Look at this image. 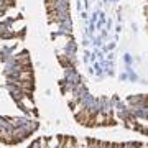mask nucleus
<instances>
[{"label": "nucleus", "mask_w": 148, "mask_h": 148, "mask_svg": "<svg viewBox=\"0 0 148 148\" xmlns=\"http://www.w3.org/2000/svg\"><path fill=\"white\" fill-rule=\"evenodd\" d=\"M92 115H94V112L87 110V109H81V114L76 112V120L79 122V123H82V125H89Z\"/></svg>", "instance_id": "1"}, {"label": "nucleus", "mask_w": 148, "mask_h": 148, "mask_svg": "<svg viewBox=\"0 0 148 148\" xmlns=\"http://www.w3.org/2000/svg\"><path fill=\"white\" fill-rule=\"evenodd\" d=\"M18 79H20V81H33L32 68H30V66H27V68L21 69V73L18 74Z\"/></svg>", "instance_id": "2"}, {"label": "nucleus", "mask_w": 148, "mask_h": 148, "mask_svg": "<svg viewBox=\"0 0 148 148\" xmlns=\"http://www.w3.org/2000/svg\"><path fill=\"white\" fill-rule=\"evenodd\" d=\"M16 61H18V64H20V66H23V68L30 66V56H28V54H20Z\"/></svg>", "instance_id": "3"}, {"label": "nucleus", "mask_w": 148, "mask_h": 148, "mask_svg": "<svg viewBox=\"0 0 148 148\" xmlns=\"http://www.w3.org/2000/svg\"><path fill=\"white\" fill-rule=\"evenodd\" d=\"M18 102H20V104H23V106H25V107H28L30 110H33V109H35V106H33V102L30 101V99H28L27 95H25V97H21V99H20V101H18Z\"/></svg>", "instance_id": "4"}, {"label": "nucleus", "mask_w": 148, "mask_h": 148, "mask_svg": "<svg viewBox=\"0 0 148 148\" xmlns=\"http://www.w3.org/2000/svg\"><path fill=\"white\" fill-rule=\"evenodd\" d=\"M49 12V21H53V20H56V21H59L61 18H59V13H58V10L56 8H53V10H48Z\"/></svg>", "instance_id": "5"}, {"label": "nucleus", "mask_w": 148, "mask_h": 148, "mask_svg": "<svg viewBox=\"0 0 148 148\" xmlns=\"http://www.w3.org/2000/svg\"><path fill=\"white\" fill-rule=\"evenodd\" d=\"M58 59H59V63L63 64V66H73V63H71L69 59H66L64 56H58Z\"/></svg>", "instance_id": "6"}]
</instances>
